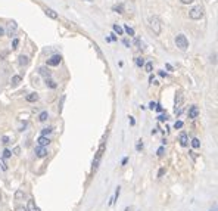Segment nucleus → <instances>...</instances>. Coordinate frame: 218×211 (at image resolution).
I'll use <instances>...</instances> for the list:
<instances>
[{
  "label": "nucleus",
  "instance_id": "nucleus-45",
  "mask_svg": "<svg viewBox=\"0 0 218 211\" xmlns=\"http://www.w3.org/2000/svg\"><path fill=\"white\" fill-rule=\"evenodd\" d=\"M19 148H18V146H16V148H15V149H13V152H15V154H19Z\"/></svg>",
  "mask_w": 218,
  "mask_h": 211
},
{
  "label": "nucleus",
  "instance_id": "nucleus-3",
  "mask_svg": "<svg viewBox=\"0 0 218 211\" xmlns=\"http://www.w3.org/2000/svg\"><path fill=\"white\" fill-rule=\"evenodd\" d=\"M175 44H177V48L180 50H187L189 48V40H187V37L184 34H179L175 35Z\"/></svg>",
  "mask_w": 218,
  "mask_h": 211
},
{
  "label": "nucleus",
  "instance_id": "nucleus-31",
  "mask_svg": "<svg viewBox=\"0 0 218 211\" xmlns=\"http://www.w3.org/2000/svg\"><path fill=\"white\" fill-rule=\"evenodd\" d=\"M0 167H2V170H5V171L7 170V164L3 161V158H0Z\"/></svg>",
  "mask_w": 218,
  "mask_h": 211
},
{
  "label": "nucleus",
  "instance_id": "nucleus-29",
  "mask_svg": "<svg viewBox=\"0 0 218 211\" xmlns=\"http://www.w3.org/2000/svg\"><path fill=\"white\" fill-rule=\"evenodd\" d=\"M113 10H117L118 14H124V6H122V5H118V6L113 7Z\"/></svg>",
  "mask_w": 218,
  "mask_h": 211
},
{
  "label": "nucleus",
  "instance_id": "nucleus-14",
  "mask_svg": "<svg viewBox=\"0 0 218 211\" xmlns=\"http://www.w3.org/2000/svg\"><path fill=\"white\" fill-rule=\"evenodd\" d=\"M39 101V95L37 93H30L27 96V102H37Z\"/></svg>",
  "mask_w": 218,
  "mask_h": 211
},
{
  "label": "nucleus",
  "instance_id": "nucleus-47",
  "mask_svg": "<svg viewBox=\"0 0 218 211\" xmlns=\"http://www.w3.org/2000/svg\"><path fill=\"white\" fill-rule=\"evenodd\" d=\"M159 75H161V77H165L167 72H164V71H159Z\"/></svg>",
  "mask_w": 218,
  "mask_h": 211
},
{
  "label": "nucleus",
  "instance_id": "nucleus-39",
  "mask_svg": "<svg viewBox=\"0 0 218 211\" xmlns=\"http://www.w3.org/2000/svg\"><path fill=\"white\" fill-rule=\"evenodd\" d=\"M155 108H156V111H158V112H162V111H164V108H162L161 105H158V103H156V106H155Z\"/></svg>",
  "mask_w": 218,
  "mask_h": 211
},
{
  "label": "nucleus",
  "instance_id": "nucleus-34",
  "mask_svg": "<svg viewBox=\"0 0 218 211\" xmlns=\"http://www.w3.org/2000/svg\"><path fill=\"white\" fill-rule=\"evenodd\" d=\"M18 44H19V40H18V39H13V41H12V48H13V49H16V48H18Z\"/></svg>",
  "mask_w": 218,
  "mask_h": 211
},
{
  "label": "nucleus",
  "instance_id": "nucleus-24",
  "mask_svg": "<svg viewBox=\"0 0 218 211\" xmlns=\"http://www.w3.org/2000/svg\"><path fill=\"white\" fill-rule=\"evenodd\" d=\"M124 30H125V33H127L128 35H131V37H133V35H136V33H134V30H133L131 27L125 25V27H124Z\"/></svg>",
  "mask_w": 218,
  "mask_h": 211
},
{
  "label": "nucleus",
  "instance_id": "nucleus-42",
  "mask_svg": "<svg viewBox=\"0 0 218 211\" xmlns=\"http://www.w3.org/2000/svg\"><path fill=\"white\" fill-rule=\"evenodd\" d=\"M212 62H214V65L217 64V55H215V53L212 55Z\"/></svg>",
  "mask_w": 218,
  "mask_h": 211
},
{
  "label": "nucleus",
  "instance_id": "nucleus-7",
  "mask_svg": "<svg viewBox=\"0 0 218 211\" xmlns=\"http://www.w3.org/2000/svg\"><path fill=\"white\" fill-rule=\"evenodd\" d=\"M179 140H180V145H181V146H187V145H189V137H187V133H186V131H181V133H180Z\"/></svg>",
  "mask_w": 218,
  "mask_h": 211
},
{
  "label": "nucleus",
  "instance_id": "nucleus-8",
  "mask_svg": "<svg viewBox=\"0 0 218 211\" xmlns=\"http://www.w3.org/2000/svg\"><path fill=\"white\" fill-rule=\"evenodd\" d=\"M47 154H49V152H47L46 148H43V146H37V148H35V155L39 158H44Z\"/></svg>",
  "mask_w": 218,
  "mask_h": 211
},
{
  "label": "nucleus",
  "instance_id": "nucleus-50",
  "mask_svg": "<svg viewBox=\"0 0 218 211\" xmlns=\"http://www.w3.org/2000/svg\"><path fill=\"white\" fill-rule=\"evenodd\" d=\"M209 211H217V205H214V207H212V208H211Z\"/></svg>",
  "mask_w": 218,
  "mask_h": 211
},
{
  "label": "nucleus",
  "instance_id": "nucleus-16",
  "mask_svg": "<svg viewBox=\"0 0 218 211\" xmlns=\"http://www.w3.org/2000/svg\"><path fill=\"white\" fill-rule=\"evenodd\" d=\"M181 102H183V95H181V93L179 92V96L175 97V109L181 106Z\"/></svg>",
  "mask_w": 218,
  "mask_h": 211
},
{
  "label": "nucleus",
  "instance_id": "nucleus-48",
  "mask_svg": "<svg viewBox=\"0 0 218 211\" xmlns=\"http://www.w3.org/2000/svg\"><path fill=\"white\" fill-rule=\"evenodd\" d=\"M3 34H5V30H3V28L0 27V37H2V35H3Z\"/></svg>",
  "mask_w": 218,
  "mask_h": 211
},
{
  "label": "nucleus",
  "instance_id": "nucleus-30",
  "mask_svg": "<svg viewBox=\"0 0 218 211\" xmlns=\"http://www.w3.org/2000/svg\"><path fill=\"white\" fill-rule=\"evenodd\" d=\"M10 157H12V151H9V149L3 151V158H10Z\"/></svg>",
  "mask_w": 218,
  "mask_h": 211
},
{
  "label": "nucleus",
  "instance_id": "nucleus-37",
  "mask_svg": "<svg viewBox=\"0 0 218 211\" xmlns=\"http://www.w3.org/2000/svg\"><path fill=\"white\" fill-rule=\"evenodd\" d=\"M15 211H27L25 207H22V205H18L16 208H15Z\"/></svg>",
  "mask_w": 218,
  "mask_h": 211
},
{
  "label": "nucleus",
  "instance_id": "nucleus-5",
  "mask_svg": "<svg viewBox=\"0 0 218 211\" xmlns=\"http://www.w3.org/2000/svg\"><path fill=\"white\" fill-rule=\"evenodd\" d=\"M60 61H62V58H60L59 55H53L50 59H47V65L49 67H58L60 64Z\"/></svg>",
  "mask_w": 218,
  "mask_h": 211
},
{
  "label": "nucleus",
  "instance_id": "nucleus-10",
  "mask_svg": "<svg viewBox=\"0 0 218 211\" xmlns=\"http://www.w3.org/2000/svg\"><path fill=\"white\" fill-rule=\"evenodd\" d=\"M16 22H10L9 24V30H7V35L9 37H12V35H15V31H16Z\"/></svg>",
  "mask_w": 218,
  "mask_h": 211
},
{
  "label": "nucleus",
  "instance_id": "nucleus-27",
  "mask_svg": "<svg viewBox=\"0 0 218 211\" xmlns=\"http://www.w3.org/2000/svg\"><path fill=\"white\" fill-rule=\"evenodd\" d=\"M52 127H47V129H43L41 130V136H47V134H50L52 133Z\"/></svg>",
  "mask_w": 218,
  "mask_h": 211
},
{
  "label": "nucleus",
  "instance_id": "nucleus-22",
  "mask_svg": "<svg viewBox=\"0 0 218 211\" xmlns=\"http://www.w3.org/2000/svg\"><path fill=\"white\" fill-rule=\"evenodd\" d=\"M47 118H49V114H47V111H43L41 114L39 115V121H46Z\"/></svg>",
  "mask_w": 218,
  "mask_h": 211
},
{
  "label": "nucleus",
  "instance_id": "nucleus-15",
  "mask_svg": "<svg viewBox=\"0 0 218 211\" xmlns=\"http://www.w3.org/2000/svg\"><path fill=\"white\" fill-rule=\"evenodd\" d=\"M119 192H121V188H117V191H115V195H113L112 198H111V201H109V205H113V202H115V201H117V199H118V197H119Z\"/></svg>",
  "mask_w": 218,
  "mask_h": 211
},
{
  "label": "nucleus",
  "instance_id": "nucleus-33",
  "mask_svg": "<svg viewBox=\"0 0 218 211\" xmlns=\"http://www.w3.org/2000/svg\"><path fill=\"white\" fill-rule=\"evenodd\" d=\"M183 127V121H175V124H174V129H181Z\"/></svg>",
  "mask_w": 218,
  "mask_h": 211
},
{
  "label": "nucleus",
  "instance_id": "nucleus-49",
  "mask_svg": "<svg viewBox=\"0 0 218 211\" xmlns=\"http://www.w3.org/2000/svg\"><path fill=\"white\" fill-rule=\"evenodd\" d=\"M127 161H128V158H124V159H122V165H125Z\"/></svg>",
  "mask_w": 218,
  "mask_h": 211
},
{
  "label": "nucleus",
  "instance_id": "nucleus-41",
  "mask_svg": "<svg viewBox=\"0 0 218 211\" xmlns=\"http://www.w3.org/2000/svg\"><path fill=\"white\" fill-rule=\"evenodd\" d=\"M122 43H124V46H125V48H130V41H128V40H122Z\"/></svg>",
  "mask_w": 218,
  "mask_h": 211
},
{
  "label": "nucleus",
  "instance_id": "nucleus-36",
  "mask_svg": "<svg viewBox=\"0 0 218 211\" xmlns=\"http://www.w3.org/2000/svg\"><path fill=\"white\" fill-rule=\"evenodd\" d=\"M2 140H3V143H5V145H7V143L10 142V139H9L7 136H3V137H2Z\"/></svg>",
  "mask_w": 218,
  "mask_h": 211
},
{
  "label": "nucleus",
  "instance_id": "nucleus-25",
  "mask_svg": "<svg viewBox=\"0 0 218 211\" xmlns=\"http://www.w3.org/2000/svg\"><path fill=\"white\" fill-rule=\"evenodd\" d=\"M136 65H137L139 68H142V67L145 65V59H143V58H136Z\"/></svg>",
  "mask_w": 218,
  "mask_h": 211
},
{
  "label": "nucleus",
  "instance_id": "nucleus-13",
  "mask_svg": "<svg viewBox=\"0 0 218 211\" xmlns=\"http://www.w3.org/2000/svg\"><path fill=\"white\" fill-rule=\"evenodd\" d=\"M21 81H22V77H21V75H13L12 80H10V84H12V86H18Z\"/></svg>",
  "mask_w": 218,
  "mask_h": 211
},
{
  "label": "nucleus",
  "instance_id": "nucleus-6",
  "mask_svg": "<svg viewBox=\"0 0 218 211\" xmlns=\"http://www.w3.org/2000/svg\"><path fill=\"white\" fill-rule=\"evenodd\" d=\"M198 115H199V108L196 105H192V106L189 108V118L195 120V118H198Z\"/></svg>",
  "mask_w": 218,
  "mask_h": 211
},
{
  "label": "nucleus",
  "instance_id": "nucleus-46",
  "mask_svg": "<svg viewBox=\"0 0 218 211\" xmlns=\"http://www.w3.org/2000/svg\"><path fill=\"white\" fill-rule=\"evenodd\" d=\"M167 69H168V71H172V67L170 65V64H167Z\"/></svg>",
  "mask_w": 218,
  "mask_h": 211
},
{
  "label": "nucleus",
  "instance_id": "nucleus-11",
  "mask_svg": "<svg viewBox=\"0 0 218 211\" xmlns=\"http://www.w3.org/2000/svg\"><path fill=\"white\" fill-rule=\"evenodd\" d=\"M39 72L43 75L44 78H50V75H52V74H50V71H49L46 67H41V68H39Z\"/></svg>",
  "mask_w": 218,
  "mask_h": 211
},
{
  "label": "nucleus",
  "instance_id": "nucleus-17",
  "mask_svg": "<svg viewBox=\"0 0 218 211\" xmlns=\"http://www.w3.org/2000/svg\"><path fill=\"white\" fill-rule=\"evenodd\" d=\"M46 86H47V87H50V89H56V87H58V84L53 81L52 78H46Z\"/></svg>",
  "mask_w": 218,
  "mask_h": 211
},
{
  "label": "nucleus",
  "instance_id": "nucleus-2",
  "mask_svg": "<svg viewBox=\"0 0 218 211\" xmlns=\"http://www.w3.org/2000/svg\"><path fill=\"white\" fill-rule=\"evenodd\" d=\"M149 27H150V30L153 31L155 35H159L161 31H162V24H161V19H159L158 16H152L149 19Z\"/></svg>",
  "mask_w": 218,
  "mask_h": 211
},
{
  "label": "nucleus",
  "instance_id": "nucleus-9",
  "mask_svg": "<svg viewBox=\"0 0 218 211\" xmlns=\"http://www.w3.org/2000/svg\"><path fill=\"white\" fill-rule=\"evenodd\" d=\"M37 143H39V146H43V148H46L47 145L50 143V139L47 136H40L39 139H37Z\"/></svg>",
  "mask_w": 218,
  "mask_h": 211
},
{
  "label": "nucleus",
  "instance_id": "nucleus-35",
  "mask_svg": "<svg viewBox=\"0 0 218 211\" xmlns=\"http://www.w3.org/2000/svg\"><path fill=\"white\" fill-rule=\"evenodd\" d=\"M164 174H165V168L162 167V168H159V171H158V177H162Z\"/></svg>",
  "mask_w": 218,
  "mask_h": 211
},
{
  "label": "nucleus",
  "instance_id": "nucleus-44",
  "mask_svg": "<svg viewBox=\"0 0 218 211\" xmlns=\"http://www.w3.org/2000/svg\"><path fill=\"white\" fill-rule=\"evenodd\" d=\"M130 124H131V126H134V124H136V120H134L133 117H130Z\"/></svg>",
  "mask_w": 218,
  "mask_h": 211
},
{
  "label": "nucleus",
  "instance_id": "nucleus-4",
  "mask_svg": "<svg viewBox=\"0 0 218 211\" xmlns=\"http://www.w3.org/2000/svg\"><path fill=\"white\" fill-rule=\"evenodd\" d=\"M189 16H190V19H195V21L204 18V7H202V6H195L193 9H190Z\"/></svg>",
  "mask_w": 218,
  "mask_h": 211
},
{
  "label": "nucleus",
  "instance_id": "nucleus-43",
  "mask_svg": "<svg viewBox=\"0 0 218 211\" xmlns=\"http://www.w3.org/2000/svg\"><path fill=\"white\" fill-rule=\"evenodd\" d=\"M155 106H156V103H155V102H150V103H149V108H150V109H155Z\"/></svg>",
  "mask_w": 218,
  "mask_h": 211
},
{
  "label": "nucleus",
  "instance_id": "nucleus-18",
  "mask_svg": "<svg viewBox=\"0 0 218 211\" xmlns=\"http://www.w3.org/2000/svg\"><path fill=\"white\" fill-rule=\"evenodd\" d=\"M192 146L195 148V149H198V148H200V140H199L198 137H195V139H192Z\"/></svg>",
  "mask_w": 218,
  "mask_h": 211
},
{
  "label": "nucleus",
  "instance_id": "nucleus-40",
  "mask_svg": "<svg viewBox=\"0 0 218 211\" xmlns=\"http://www.w3.org/2000/svg\"><path fill=\"white\" fill-rule=\"evenodd\" d=\"M193 2H195V0H181V3H184V5H190Z\"/></svg>",
  "mask_w": 218,
  "mask_h": 211
},
{
  "label": "nucleus",
  "instance_id": "nucleus-20",
  "mask_svg": "<svg viewBox=\"0 0 218 211\" xmlns=\"http://www.w3.org/2000/svg\"><path fill=\"white\" fill-rule=\"evenodd\" d=\"M145 69H146V72H152V69H153V64L152 62H145Z\"/></svg>",
  "mask_w": 218,
  "mask_h": 211
},
{
  "label": "nucleus",
  "instance_id": "nucleus-32",
  "mask_svg": "<svg viewBox=\"0 0 218 211\" xmlns=\"http://www.w3.org/2000/svg\"><path fill=\"white\" fill-rule=\"evenodd\" d=\"M164 152H165L164 146H161V148H159V149L156 151V155H158V157H162V155H164Z\"/></svg>",
  "mask_w": 218,
  "mask_h": 211
},
{
  "label": "nucleus",
  "instance_id": "nucleus-38",
  "mask_svg": "<svg viewBox=\"0 0 218 211\" xmlns=\"http://www.w3.org/2000/svg\"><path fill=\"white\" fill-rule=\"evenodd\" d=\"M158 120H159V121H167V120H168V117H167V115H159Z\"/></svg>",
  "mask_w": 218,
  "mask_h": 211
},
{
  "label": "nucleus",
  "instance_id": "nucleus-23",
  "mask_svg": "<svg viewBox=\"0 0 218 211\" xmlns=\"http://www.w3.org/2000/svg\"><path fill=\"white\" fill-rule=\"evenodd\" d=\"M19 65H22V67H24V65H28V58H27V56H24V55L19 56Z\"/></svg>",
  "mask_w": 218,
  "mask_h": 211
},
{
  "label": "nucleus",
  "instance_id": "nucleus-21",
  "mask_svg": "<svg viewBox=\"0 0 218 211\" xmlns=\"http://www.w3.org/2000/svg\"><path fill=\"white\" fill-rule=\"evenodd\" d=\"M112 28H113V31H115V33H117V34H118V35H122V33H124V30H122V28L119 27L118 24H115V25H113Z\"/></svg>",
  "mask_w": 218,
  "mask_h": 211
},
{
  "label": "nucleus",
  "instance_id": "nucleus-19",
  "mask_svg": "<svg viewBox=\"0 0 218 211\" xmlns=\"http://www.w3.org/2000/svg\"><path fill=\"white\" fill-rule=\"evenodd\" d=\"M24 197H25V192H24V191H21V189H19V191L15 192V199H16V201H19L21 198H24Z\"/></svg>",
  "mask_w": 218,
  "mask_h": 211
},
{
  "label": "nucleus",
  "instance_id": "nucleus-1",
  "mask_svg": "<svg viewBox=\"0 0 218 211\" xmlns=\"http://www.w3.org/2000/svg\"><path fill=\"white\" fill-rule=\"evenodd\" d=\"M105 149H106V140L103 139V140L100 142V145H99L97 152H96V157H94V159H93V171H96L97 168H99V164H100V161H102L103 154H105Z\"/></svg>",
  "mask_w": 218,
  "mask_h": 211
},
{
  "label": "nucleus",
  "instance_id": "nucleus-12",
  "mask_svg": "<svg viewBox=\"0 0 218 211\" xmlns=\"http://www.w3.org/2000/svg\"><path fill=\"white\" fill-rule=\"evenodd\" d=\"M44 14H46L49 18H52V19H58V14H56L53 9H49V7H47L46 10H44Z\"/></svg>",
  "mask_w": 218,
  "mask_h": 211
},
{
  "label": "nucleus",
  "instance_id": "nucleus-28",
  "mask_svg": "<svg viewBox=\"0 0 218 211\" xmlns=\"http://www.w3.org/2000/svg\"><path fill=\"white\" fill-rule=\"evenodd\" d=\"M142 149H143V140H137V143H136V151L140 152Z\"/></svg>",
  "mask_w": 218,
  "mask_h": 211
},
{
  "label": "nucleus",
  "instance_id": "nucleus-26",
  "mask_svg": "<svg viewBox=\"0 0 218 211\" xmlns=\"http://www.w3.org/2000/svg\"><path fill=\"white\" fill-rule=\"evenodd\" d=\"M28 208H30L31 211H40V208H35V207H34V201H33V199H30V201H28Z\"/></svg>",
  "mask_w": 218,
  "mask_h": 211
}]
</instances>
